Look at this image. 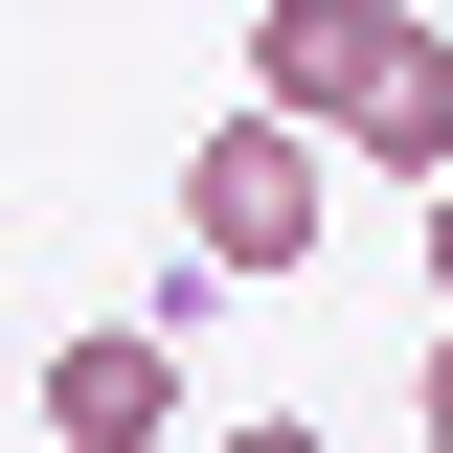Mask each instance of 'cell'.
Instances as JSON below:
<instances>
[{"mask_svg":"<svg viewBox=\"0 0 453 453\" xmlns=\"http://www.w3.org/2000/svg\"><path fill=\"white\" fill-rule=\"evenodd\" d=\"M318 204H340V136L318 113H204V136H181V250H204L226 295L318 273Z\"/></svg>","mask_w":453,"mask_h":453,"instance_id":"6da1fadb","label":"cell"},{"mask_svg":"<svg viewBox=\"0 0 453 453\" xmlns=\"http://www.w3.org/2000/svg\"><path fill=\"white\" fill-rule=\"evenodd\" d=\"M408 23H431V0H250V113H318L340 136V113L408 68Z\"/></svg>","mask_w":453,"mask_h":453,"instance_id":"7a4b0ae2","label":"cell"},{"mask_svg":"<svg viewBox=\"0 0 453 453\" xmlns=\"http://www.w3.org/2000/svg\"><path fill=\"white\" fill-rule=\"evenodd\" d=\"M159 431H181V340H159V318L46 340V453H159Z\"/></svg>","mask_w":453,"mask_h":453,"instance_id":"3957f363","label":"cell"},{"mask_svg":"<svg viewBox=\"0 0 453 453\" xmlns=\"http://www.w3.org/2000/svg\"><path fill=\"white\" fill-rule=\"evenodd\" d=\"M340 159H386V181H453V23H408V68L340 113Z\"/></svg>","mask_w":453,"mask_h":453,"instance_id":"277c9868","label":"cell"},{"mask_svg":"<svg viewBox=\"0 0 453 453\" xmlns=\"http://www.w3.org/2000/svg\"><path fill=\"white\" fill-rule=\"evenodd\" d=\"M204 453H318V431H295V408H273V431H204Z\"/></svg>","mask_w":453,"mask_h":453,"instance_id":"5b68a950","label":"cell"},{"mask_svg":"<svg viewBox=\"0 0 453 453\" xmlns=\"http://www.w3.org/2000/svg\"><path fill=\"white\" fill-rule=\"evenodd\" d=\"M431 453H453V318H431Z\"/></svg>","mask_w":453,"mask_h":453,"instance_id":"8992f818","label":"cell"},{"mask_svg":"<svg viewBox=\"0 0 453 453\" xmlns=\"http://www.w3.org/2000/svg\"><path fill=\"white\" fill-rule=\"evenodd\" d=\"M431 273H453V181H431Z\"/></svg>","mask_w":453,"mask_h":453,"instance_id":"52a82bcc","label":"cell"},{"mask_svg":"<svg viewBox=\"0 0 453 453\" xmlns=\"http://www.w3.org/2000/svg\"><path fill=\"white\" fill-rule=\"evenodd\" d=\"M431 23H453V0H431Z\"/></svg>","mask_w":453,"mask_h":453,"instance_id":"ba28073f","label":"cell"}]
</instances>
